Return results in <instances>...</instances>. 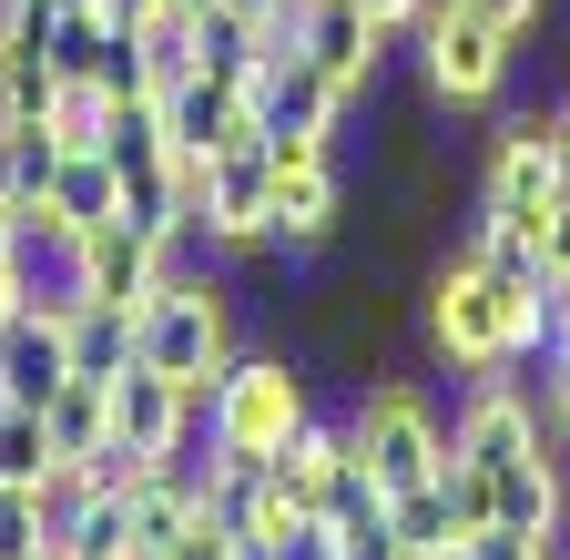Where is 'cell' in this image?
Returning a JSON list of instances; mask_svg holds the SVG:
<instances>
[{
    "label": "cell",
    "instance_id": "6da1fadb",
    "mask_svg": "<svg viewBox=\"0 0 570 560\" xmlns=\"http://www.w3.org/2000/svg\"><path fill=\"white\" fill-rule=\"evenodd\" d=\"M417 336L459 387L469 377H520L540 346H550V275H499L479 245H449L428 265V296H417Z\"/></svg>",
    "mask_w": 570,
    "mask_h": 560
},
{
    "label": "cell",
    "instance_id": "7a4b0ae2",
    "mask_svg": "<svg viewBox=\"0 0 570 560\" xmlns=\"http://www.w3.org/2000/svg\"><path fill=\"white\" fill-rule=\"evenodd\" d=\"M132 357L142 367H164L194 407L225 387V367L245 357L235 346V306H225V265H214L204 245L194 255H174V275L154 286V306H142V336H132Z\"/></svg>",
    "mask_w": 570,
    "mask_h": 560
},
{
    "label": "cell",
    "instance_id": "3957f363",
    "mask_svg": "<svg viewBox=\"0 0 570 560\" xmlns=\"http://www.w3.org/2000/svg\"><path fill=\"white\" fill-rule=\"evenodd\" d=\"M346 449L367 459V479L397 500V489H417V479H439V469H449V407L428 397L417 377L377 367L367 387H356V407H346Z\"/></svg>",
    "mask_w": 570,
    "mask_h": 560
},
{
    "label": "cell",
    "instance_id": "277c9868",
    "mask_svg": "<svg viewBox=\"0 0 570 560\" xmlns=\"http://www.w3.org/2000/svg\"><path fill=\"white\" fill-rule=\"evenodd\" d=\"M306 417H316V397H306V367L296 357H235L225 387L204 397V439L235 449V459H275Z\"/></svg>",
    "mask_w": 570,
    "mask_h": 560
},
{
    "label": "cell",
    "instance_id": "5b68a950",
    "mask_svg": "<svg viewBox=\"0 0 570 560\" xmlns=\"http://www.w3.org/2000/svg\"><path fill=\"white\" fill-rule=\"evenodd\" d=\"M407 41H417V82H428V102H439V112H499L510 61H520L499 31H479L469 11H449V0H428V21H417Z\"/></svg>",
    "mask_w": 570,
    "mask_h": 560
},
{
    "label": "cell",
    "instance_id": "8992f818",
    "mask_svg": "<svg viewBox=\"0 0 570 560\" xmlns=\"http://www.w3.org/2000/svg\"><path fill=\"white\" fill-rule=\"evenodd\" d=\"M275 41L285 51H306L316 72L356 102V92H377V61H387V31L356 11V0H285L275 11Z\"/></svg>",
    "mask_w": 570,
    "mask_h": 560
},
{
    "label": "cell",
    "instance_id": "52a82bcc",
    "mask_svg": "<svg viewBox=\"0 0 570 560\" xmlns=\"http://www.w3.org/2000/svg\"><path fill=\"white\" fill-rule=\"evenodd\" d=\"M174 255H194V245H154L142 225H82V245H71V296H102V306H154V286L174 275Z\"/></svg>",
    "mask_w": 570,
    "mask_h": 560
},
{
    "label": "cell",
    "instance_id": "ba28073f",
    "mask_svg": "<svg viewBox=\"0 0 570 560\" xmlns=\"http://www.w3.org/2000/svg\"><path fill=\"white\" fill-rule=\"evenodd\" d=\"M540 194H560V102L499 112L479 154V204H540Z\"/></svg>",
    "mask_w": 570,
    "mask_h": 560
},
{
    "label": "cell",
    "instance_id": "9c48e42d",
    "mask_svg": "<svg viewBox=\"0 0 570 560\" xmlns=\"http://www.w3.org/2000/svg\"><path fill=\"white\" fill-rule=\"evenodd\" d=\"M204 429V407L164 377V367H122L112 377V449H132V459H184V439Z\"/></svg>",
    "mask_w": 570,
    "mask_h": 560
},
{
    "label": "cell",
    "instance_id": "30bf717a",
    "mask_svg": "<svg viewBox=\"0 0 570 560\" xmlns=\"http://www.w3.org/2000/svg\"><path fill=\"white\" fill-rule=\"evenodd\" d=\"M71 377L61 346V296H31L0 316V407H51V387Z\"/></svg>",
    "mask_w": 570,
    "mask_h": 560
},
{
    "label": "cell",
    "instance_id": "8fae6325",
    "mask_svg": "<svg viewBox=\"0 0 570 560\" xmlns=\"http://www.w3.org/2000/svg\"><path fill=\"white\" fill-rule=\"evenodd\" d=\"M255 112H265V132H336L346 122V92L316 72L306 51H265V72H255Z\"/></svg>",
    "mask_w": 570,
    "mask_h": 560
},
{
    "label": "cell",
    "instance_id": "7c38bea8",
    "mask_svg": "<svg viewBox=\"0 0 570 560\" xmlns=\"http://www.w3.org/2000/svg\"><path fill=\"white\" fill-rule=\"evenodd\" d=\"M132 61H142V102H164V92H184L194 72H204V11H142L132 21Z\"/></svg>",
    "mask_w": 570,
    "mask_h": 560
},
{
    "label": "cell",
    "instance_id": "4fadbf2b",
    "mask_svg": "<svg viewBox=\"0 0 570 560\" xmlns=\"http://www.w3.org/2000/svg\"><path fill=\"white\" fill-rule=\"evenodd\" d=\"M132 336H142V316L132 306H102V296H61V346H71V377H122L132 367Z\"/></svg>",
    "mask_w": 570,
    "mask_h": 560
},
{
    "label": "cell",
    "instance_id": "5bb4252c",
    "mask_svg": "<svg viewBox=\"0 0 570 560\" xmlns=\"http://www.w3.org/2000/svg\"><path fill=\"white\" fill-rule=\"evenodd\" d=\"M489 500H499V530H560V520H570V459L530 449L520 469L489 479Z\"/></svg>",
    "mask_w": 570,
    "mask_h": 560
},
{
    "label": "cell",
    "instance_id": "9a60e30c",
    "mask_svg": "<svg viewBox=\"0 0 570 560\" xmlns=\"http://www.w3.org/2000/svg\"><path fill=\"white\" fill-rule=\"evenodd\" d=\"M336 459H346V417H306V429L265 459V479H275V500L296 510V520H316V489H326Z\"/></svg>",
    "mask_w": 570,
    "mask_h": 560
},
{
    "label": "cell",
    "instance_id": "2e32d148",
    "mask_svg": "<svg viewBox=\"0 0 570 560\" xmlns=\"http://www.w3.org/2000/svg\"><path fill=\"white\" fill-rule=\"evenodd\" d=\"M41 439H51V459H102L112 449V387L102 377H61L51 407H41Z\"/></svg>",
    "mask_w": 570,
    "mask_h": 560
},
{
    "label": "cell",
    "instance_id": "e0dca14e",
    "mask_svg": "<svg viewBox=\"0 0 570 560\" xmlns=\"http://www.w3.org/2000/svg\"><path fill=\"white\" fill-rule=\"evenodd\" d=\"M51 174H61V132L51 122H0V204L11 215L51 204Z\"/></svg>",
    "mask_w": 570,
    "mask_h": 560
},
{
    "label": "cell",
    "instance_id": "ac0fdd59",
    "mask_svg": "<svg viewBox=\"0 0 570 560\" xmlns=\"http://www.w3.org/2000/svg\"><path fill=\"white\" fill-rule=\"evenodd\" d=\"M51 215H61L71 235L122 215V174H112V154H102V144H92V154H61V174H51Z\"/></svg>",
    "mask_w": 570,
    "mask_h": 560
},
{
    "label": "cell",
    "instance_id": "d6986e66",
    "mask_svg": "<svg viewBox=\"0 0 570 560\" xmlns=\"http://www.w3.org/2000/svg\"><path fill=\"white\" fill-rule=\"evenodd\" d=\"M387 530H397V550H407V560H439V550H469V540H459V520H449V489H439V479L397 489V500H387Z\"/></svg>",
    "mask_w": 570,
    "mask_h": 560
},
{
    "label": "cell",
    "instance_id": "ffe728a7",
    "mask_svg": "<svg viewBox=\"0 0 570 560\" xmlns=\"http://www.w3.org/2000/svg\"><path fill=\"white\" fill-rule=\"evenodd\" d=\"M449 11H469L479 31H499L510 51H530V41L550 31V11H560V0H449Z\"/></svg>",
    "mask_w": 570,
    "mask_h": 560
},
{
    "label": "cell",
    "instance_id": "44dd1931",
    "mask_svg": "<svg viewBox=\"0 0 570 560\" xmlns=\"http://www.w3.org/2000/svg\"><path fill=\"white\" fill-rule=\"evenodd\" d=\"M41 550H51V530H41V489L0 479V560H41Z\"/></svg>",
    "mask_w": 570,
    "mask_h": 560
},
{
    "label": "cell",
    "instance_id": "7402d4cb",
    "mask_svg": "<svg viewBox=\"0 0 570 560\" xmlns=\"http://www.w3.org/2000/svg\"><path fill=\"white\" fill-rule=\"evenodd\" d=\"M51 469V439H41V407H0V479H41Z\"/></svg>",
    "mask_w": 570,
    "mask_h": 560
},
{
    "label": "cell",
    "instance_id": "603a6c76",
    "mask_svg": "<svg viewBox=\"0 0 570 560\" xmlns=\"http://www.w3.org/2000/svg\"><path fill=\"white\" fill-rule=\"evenodd\" d=\"M235 550H245V540H235L225 520H214V510H194V530H184V540H174L164 560H235Z\"/></svg>",
    "mask_w": 570,
    "mask_h": 560
},
{
    "label": "cell",
    "instance_id": "cb8c5ba5",
    "mask_svg": "<svg viewBox=\"0 0 570 560\" xmlns=\"http://www.w3.org/2000/svg\"><path fill=\"white\" fill-rule=\"evenodd\" d=\"M275 560H336V530L326 520H296V530L275 540Z\"/></svg>",
    "mask_w": 570,
    "mask_h": 560
},
{
    "label": "cell",
    "instance_id": "d4e9b609",
    "mask_svg": "<svg viewBox=\"0 0 570 560\" xmlns=\"http://www.w3.org/2000/svg\"><path fill=\"white\" fill-rule=\"evenodd\" d=\"M469 560H540V530H479Z\"/></svg>",
    "mask_w": 570,
    "mask_h": 560
},
{
    "label": "cell",
    "instance_id": "484cf974",
    "mask_svg": "<svg viewBox=\"0 0 570 560\" xmlns=\"http://www.w3.org/2000/svg\"><path fill=\"white\" fill-rule=\"evenodd\" d=\"M356 11H367V21H377L387 41H407V31L428 21V0H356Z\"/></svg>",
    "mask_w": 570,
    "mask_h": 560
},
{
    "label": "cell",
    "instance_id": "4316f807",
    "mask_svg": "<svg viewBox=\"0 0 570 560\" xmlns=\"http://www.w3.org/2000/svg\"><path fill=\"white\" fill-rule=\"evenodd\" d=\"M560 204H570V92H560Z\"/></svg>",
    "mask_w": 570,
    "mask_h": 560
},
{
    "label": "cell",
    "instance_id": "83f0119b",
    "mask_svg": "<svg viewBox=\"0 0 570 560\" xmlns=\"http://www.w3.org/2000/svg\"><path fill=\"white\" fill-rule=\"evenodd\" d=\"M102 11H112V21H142V11H164V0H102Z\"/></svg>",
    "mask_w": 570,
    "mask_h": 560
},
{
    "label": "cell",
    "instance_id": "f1b7e54d",
    "mask_svg": "<svg viewBox=\"0 0 570 560\" xmlns=\"http://www.w3.org/2000/svg\"><path fill=\"white\" fill-rule=\"evenodd\" d=\"M61 11H92V0H51V21H61Z\"/></svg>",
    "mask_w": 570,
    "mask_h": 560
},
{
    "label": "cell",
    "instance_id": "f546056e",
    "mask_svg": "<svg viewBox=\"0 0 570 560\" xmlns=\"http://www.w3.org/2000/svg\"><path fill=\"white\" fill-rule=\"evenodd\" d=\"M439 560H469V550H439Z\"/></svg>",
    "mask_w": 570,
    "mask_h": 560
},
{
    "label": "cell",
    "instance_id": "4dcf8cb0",
    "mask_svg": "<svg viewBox=\"0 0 570 560\" xmlns=\"http://www.w3.org/2000/svg\"><path fill=\"white\" fill-rule=\"evenodd\" d=\"M41 560H51V550H41Z\"/></svg>",
    "mask_w": 570,
    "mask_h": 560
}]
</instances>
